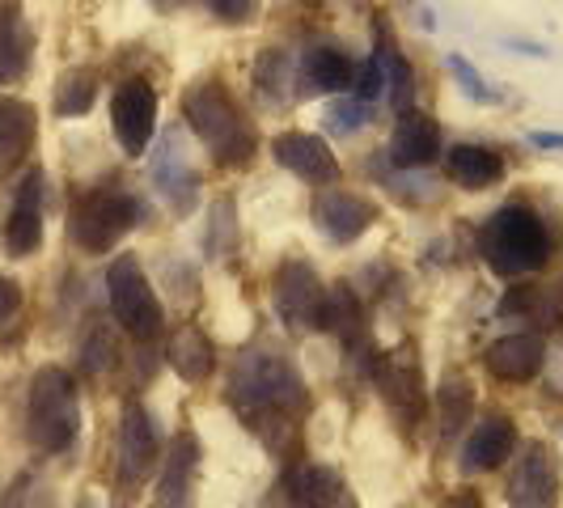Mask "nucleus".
Wrapping results in <instances>:
<instances>
[{
	"mask_svg": "<svg viewBox=\"0 0 563 508\" xmlns=\"http://www.w3.org/2000/svg\"><path fill=\"white\" fill-rule=\"evenodd\" d=\"M229 402L251 420V428L263 437V445L284 457L292 437H297V416L306 411V382L297 377V368L276 352L251 347L238 356V365L229 373Z\"/></svg>",
	"mask_w": 563,
	"mask_h": 508,
	"instance_id": "obj_1",
	"label": "nucleus"
},
{
	"mask_svg": "<svg viewBox=\"0 0 563 508\" xmlns=\"http://www.w3.org/2000/svg\"><path fill=\"white\" fill-rule=\"evenodd\" d=\"M534 144H542V148H563V136H551V132H538Z\"/></svg>",
	"mask_w": 563,
	"mask_h": 508,
	"instance_id": "obj_37",
	"label": "nucleus"
},
{
	"mask_svg": "<svg viewBox=\"0 0 563 508\" xmlns=\"http://www.w3.org/2000/svg\"><path fill=\"white\" fill-rule=\"evenodd\" d=\"M153 183L174 212H191L196 203V169L187 162V148H183V132L169 128L157 153H153Z\"/></svg>",
	"mask_w": 563,
	"mask_h": 508,
	"instance_id": "obj_12",
	"label": "nucleus"
},
{
	"mask_svg": "<svg viewBox=\"0 0 563 508\" xmlns=\"http://www.w3.org/2000/svg\"><path fill=\"white\" fill-rule=\"evenodd\" d=\"M38 196H43V174H30L26 183L18 187L13 212H9V221H4V246H9V254H18V258L34 254L38 251V242H43Z\"/></svg>",
	"mask_w": 563,
	"mask_h": 508,
	"instance_id": "obj_17",
	"label": "nucleus"
},
{
	"mask_svg": "<svg viewBox=\"0 0 563 508\" xmlns=\"http://www.w3.org/2000/svg\"><path fill=\"white\" fill-rule=\"evenodd\" d=\"M479 254L496 276H530L551 258V233L542 225L534 208L526 203H505L500 212H492L479 229Z\"/></svg>",
	"mask_w": 563,
	"mask_h": 508,
	"instance_id": "obj_2",
	"label": "nucleus"
},
{
	"mask_svg": "<svg viewBox=\"0 0 563 508\" xmlns=\"http://www.w3.org/2000/svg\"><path fill=\"white\" fill-rule=\"evenodd\" d=\"M445 169H450V178L457 187L483 191V187H492V183L505 174V162H500L496 148H483V144H453L450 153H445Z\"/></svg>",
	"mask_w": 563,
	"mask_h": 508,
	"instance_id": "obj_20",
	"label": "nucleus"
},
{
	"mask_svg": "<svg viewBox=\"0 0 563 508\" xmlns=\"http://www.w3.org/2000/svg\"><path fill=\"white\" fill-rule=\"evenodd\" d=\"M437 508H483V500L475 492H453L450 500H441Z\"/></svg>",
	"mask_w": 563,
	"mask_h": 508,
	"instance_id": "obj_36",
	"label": "nucleus"
},
{
	"mask_svg": "<svg viewBox=\"0 0 563 508\" xmlns=\"http://www.w3.org/2000/svg\"><path fill=\"white\" fill-rule=\"evenodd\" d=\"M272 153L284 169H292L297 178L306 183H335L339 178V162L335 153L327 148L322 136H310V132H280L272 141Z\"/></svg>",
	"mask_w": 563,
	"mask_h": 508,
	"instance_id": "obj_13",
	"label": "nucleus"
},
{
	"mask_svg": "<svg viewBox=\"0 0 563 508\" xmlns=\"http://www.w3.org/2000/svg\"><path fill=\"white\" fill-rule=\"evenodd\" d=\"M114 119V136L123 144L128 157H141L148 141H153V128H157V93L148 81H123L114 89L111 102Z\"/></svg>",
	"mask_w": 563,
	"mask_h": 508,
	"instance_id": "obj_9",
	"label": "nucleus"
},
{
	"mask_svg": "<svg viewBox=\"0 0 563 508\" xmlns=\"http://www.w3.org/2000/svg\"><path fill=\"white\" fill-rule=\"evenodd\" d=\"M196 462H199V445L196 437H174L169 441V453L162 457V479H157V492H162V505L178 508L191 492V479H196Z\"/></svg>",
	"mask_w": 563,
	"mask_h": 508,
	"instance_id": "obj_21",
	"label": "nucleus"
},
{
	"mask_svg": "<svg viewBox=\"0 0 563 508\" xmlns=\"http://www.w3.org/2000/svg\"><path fill=\"white\" fill-rule=\"evenodd\" d=\"M81 428V398L77 382L68 377V368H38L30 382V407H26V437L34 450L64 453L77 441Z\"/></svg>",
	"mask_w": 563,
	"mask_h": 508,
	"instance_id": "obj_3",
	"label": "nucleus"
},
{
	"mask_svg": "<svg viewBox=\"0 0 563 508\" xmlns=\"http://www.w3.org/2000/svg\"><path fill=\"white\" fill-rule=\"evenodd\" d=\"M297 73H301L306 89H318V93H339V89H352L356 64L343 56L339 47H310L306 56L297 59Z\"/></svg>",
	"mask_w": 563,
	"mask_h": 508,
	"instance_id": "obj_22",
	"label": "nucleus"
},
{
	"mask_svg": "<svg viewBox=\"0 0 563 508\" xmlns=\"http://www.w3.org/2000/svg\"><path fill=\"white\" fill-rule=\"evenodd\" d=\"M30 64V34L18 13H0V85L22 77Z\"/></svg>",
	"mask_w": 563,
	"mask_h": 508,
	"instance_id": "obj_27",
	"label": "nucleus"
},
{
	"mask_svg": "<svg viewBox=\"0 0 563 508\" xmlns=\"http://www.w3.org/2000/svg\"><path fill=\"white\" fill-rule=\"evenodd\" d=\"M34 107L22 98H0V178H9L13 169L26 162L30 144H34Z\"/></svg>",
	"mask_w": 563,
	"mask_h": 508,
	"instance_id": "obj_19",
	"label": "nucleus"
},
{
	"mask_svg": "<svg viewBox=\"0 0 563 508\" xmlns=\"http://www.w3.org/2000/svg\"><path fill=\"white\" fill-rule=\"evenodd\" d=\"M276 313L292 331H318L322 327V301H327V288L318 280L310 263L292 258L276 272Z\"/></svg>",
	"mask_w": 563,
	"mask_h": 508,
	"instance_id": "obj_7",
	"label": "nucleus"
},
{
	"mask_svg": "<svg viewBox=\"0 0 563 508\" xmlns=\"http://www.w3.org/2000/svg\"><path fill=\"white\" fill-rule=\"evenodd\" d=\"M107 292H111V310L114 322L128 331L132 339H157L162 331V301L153 292V284L144 276L141 258L136 254H119L107 272Z\"/></svg>",
	"mask_w": 563,
	"mask_h": 508,
	"instance_id": "obj_5",
	"label": "nucleus"
},
{
	"mask_svg": "<svg viewBox=\"0 0 563 508\" xmlns=\"http://www.w3.org/2000/svg\"><path fill=\"white\" fill-rule=\"evenodd\" d=\"M382 85H386V77H382V64H377V56L368 59L365 68L352 77V89L361 93V102H368V98H377L382 93Z\"/></svg>",
	"mask_w": 563,
	"mask_h": 508,
	"instance_id": "obj_32",
	"label": "nucleus"
},
{
	"mask_svg": "<svg viewBox=\"0 0 563 508\" xmlns=\"http://www.w3.org/2000/svg\"><path fill=\"white\" fill-rule=\"evenodd\" d=\"M368 123V102L361 98H339L327 107V128L335 132V136H352V132H361Z\"/></svg>",
	"mask_w": 563,
	"mask_h": 508,
	"instance_id": "obj_30",
	"label": "nucleus"
},
{
	"mask_svg": "<svg viewBox=\"0 0 563 508\" xmlns=\"http://www.w3.org/2000/svg\"><path fill=\"white\" fill-rule=\"evenodd\" d=\"M512 450H517V428H512V420L508 416H487L466 437L462 466L466 471H496L505 457H512Z\"/></svg>",
	"mask_w": 563,
	"mask_h": 508,
	"instance_id": "obj_18",
	"label": "nucleus"
},
{
	"mask_svg": "<svg viewBox=\"0 0 563 508\" xmlns=\"http://www.w3.org/2000/svg\"><path fill=\"white\" fill-rule=\"evenodd\" d=\"M288 505L292 508H335L339 500V475L327 466H297L288 475Z\"/></svg>",
	"mask_w": 563,
	"mask_h": 508,
	"instance_id": "obj_25",
	"label": "nucleus"
},
{
	"mask_svg": "<svg viewBox=\"0 0 563 508\" xmlns=\"http://www.w3.org/2000/svg\"><path fill=\"white\" fill-rule=\"evenodd\" d=\"M437 407H441V432L453 437L462 423L471 420V411H475V386H471L466 377L450 373V377L441 382V390H437Z\"/></svg>",
	"mask_w": 563,
	"mask_h": 508,
	"instance_id": "obj_28",
	"label": "nucleus"
},
{
	"mask_svg": "<svg viewBox=\"0 0 563 508\" xmlns=\"http://www.w3.org/2000/svg\"><path fill=\"white\" fill-rule=\"evenodd\" d=\"M322 331L339 335L347 347H356L365 339V310L356 301V292L347 284H331L327 301H322Z\"/></svg>",
	"mask_w": 563,
	"mask_h": 508,
	"instance_id": "obj_24",
	"label": "nucleus"
},
{
	"mask_svg": "<svg viewBox=\"0 0 563 508\" xmlns=\"http://www.w3.org/2000/svg\"><path fill=\"white\" fill-rule=\"evenodd\" d=\"M166 356L183 382H208L212 368H217V352H212V343L199 327H178L174 339H169Z\"/></svg>",
	"mask_w": 563,
	"mask_h": 508,
	"instance_id": "obj_23",
	"label": "nucleus"
},
{
	"mask_svg": "<svg viewBox=\"0 0 563 508\" xmlns=\"http://www.w3.org/2000/svg\"><path fill=\"white\" fill-rule=\"evenodd\" d=\"M441 157V128L432 114L402 111L390 132V162L398 169H423Z\"/></svg>",
	"mask_w": 563,
	"mask_h": 508,
	"instance_id": "obj_14",
	"label": "nucleus"
},
{
	"mask_svg": "<svg viewBox=\"0 0 563 508\" xmlns=\"http://www.w3.org/2000/svg\"><path fill=\"white\" fill-rule=\"evenodd\" d=\"M313 221L331 242H356L377 221V208L352 191H322L313 199Z\"/></svg>",
	"mask_w": 563,
	"mask_h": 508,
	"instance_id": "obj_15",
	"label": "nucleus"
},
{
	"mask_svg": "<svg viewBox=\"0 0 563 508\" xmlns=\"http://www.w3.org/2000/svg\"><path fill=\"white\" fill-rule=\"evenodd\" d=\"M221 13H225L229 22H242L246 18V9H251V0H212Z\"/></svg>",
	"mask_w": 563,
	"mask_h": 508,
	"instance_id": "obj_35",
	"label": "nucleus"
},
{
	"mask_svg": "<svg viewBox=\"0 0 563 508\" xmlns=\"http://www.w3.org/2000/svg\"><path fill=\"white\" fill-rule=\"evenodd\" d=\"M450 68H453V73H457V77H462V81H466V89H471V98H479V102H492V93L483 89V81H479V77H475V68H471L466 59L450 56Z\"/></svg>",
	"mask_w": 563,
	"mask_h": 508,
	"instance_id": "obj_34",
	"label": "nucleus"
},
{
	"mask_svg": "<svg viewBox=\"0 0 563 508\" xmlns=\"http://www.w3.org/2000/svg\"><path fill=\"white\" fill-rule=\"evenodd\" d=\"M157 508H166V505H157Z\"/></svg>",
	"mask_w": 563,
	"mask_h": 508,
	"instance_id": "obj_38",
	"label": "nucleus"
},
{
	"mask_svg": "<svg viewBox=\"0 0 563 508\" xmlns=\"http://www.w3.org/2000/svg\"><path fill=\"white\" fill-rule=\"evenodd\" d=\"M93 93H98V81L89 68H73L64 73V81L56 85V114L73 119V114H85L93 107Z\"/></svg>",
	"mask_w": 563,
	"mask_h": 508,
	"instance_id": "obj_29",
	"label": "nucleus"
},
{
	"mask_svg": "<svg viewBox=\"0 0 563 508\" xmlns=\"http://www.w3.org/2000/svg\"><path fill=\"white\" fill-rule=\"evenodd\" d=\"M377 64H382V77H386L395 111H411V102H416V73H411L407 56L398 52V43H390L386 34L377 38Z\"/></svg>",
	"mask_w": 563,
	"mask_h": 508,
	"instance_id": "obj_26",
	"label": "nucleus"
},
{
	"mask_svg": "<svg viewBox=\"0 0 563 508\" xmlns=\"http://www.w3.org/2000/svg\"><path fill=\"white\" fill-rule=\"evenodd\" d=\"M512 508H555L560 505V457L547 441H530L508 479Z\"/></svg>",
	"mask_w": 563,
	"mask_h": 508,
	"instance_id": "obj_8",
	"label": "nucleus"
},
{
	"mask_svg": "<svg viewBox=\"0 0 563 508\" xmlns=\"http://www.w3.org/2000/svg\"><path fill=\"white\" fill-rule=\"evenodd\" d=\"M136 199L123 191H89L77 199L73 217H68V233L85 254H107L123 242V233L136 225Z\"/></svg>",
	"mask_w": 563,
	"mask_h": 508,
	"instance_id": "obj_6",
	"label": "nucleus"
},
{
	"mask_svg": "<svg viewBox=\"0 0 563 508\" xmlns=\"http://www.w3.org/2000/svg\"><path fill=\"white\" fill-rule=\"evenodd\" d=\"M542 361H547V343L530 335V331L496 339L487 347V368L500 382H534L538 373H542Z\"/></svg>",
	"mask_w": 563,
	"mask_h": 508,
	"instance_id": "obj_16",
	"label": "nucleus"
},
{
	"mask_svg": "<svg viewBox=\"0 0 563 508\" xmlns=\"http://www.w3.org/2000/svg\"><path fill=\"white\" fill-rule=\"evenodd\" d=\"M183 114H187L191 132L212 148L217 162L242 166L254 153V132L251 123H246V114L238 111V102L217 81H199L183 98Z\"/></svg>",
	"mask_w": 563,
	"mask_h": 508,
	"instance_id": "obj_4",
	"label": "nucleus"
},
{
	"mask_svg": "<svg viewBox=\"0 0 563 508\" xmlns=\"http://www.w3.org/2000/svg\"><path fill=\"white\" fill-rule=\"evenodd\" d=\"M111 361H114V339L107 335V331H93V335L85 339V347H81L85 373H102Z\"/></svg>",
	"mask_w": 563,
	"mask_h": 508,
	"instance_id": "obj_31",
	"label": "nucleus"
},
{
	"mask_svg": "<svg viewBox=\"0 0 563 508\" xmlns=\"http://www.w3.org/2000/svg\"><path fill=\"white\" fill-rule=\"evenodd\" d=\"M373 377H377V386L386 390L390 407L402 416V423H407V428H416L420 416H423V377H420V361H416V352H411V347H402V352H386V356L373 365Z\"/></svg>",
	"mask_w": 563,
	"mask_h": 508,
	"instance_id": "obj_11",
	"label": "nucleus"
},
{
	"mask_svg": "<svg viewBox=\"0 0 563 508\" xmlns=\"http://www.w3.org/2000/svg\"><path fill=\"white\" fill-rule=\"evenodd\" d=\"M157 466V428L141 402H123L119 411V479L141 483Z\"/></svg>",
	"mask_w": 563,
	"mask_h": 508,
	"instance_id": "obj_10",
	"label": "nucleus"
},
{
	"mask_svg": "<svg viewBox=\"0 0 563 508\" xmlns=\"http://www.w3.org/2000/svg\"><path fill=\"white\" fill-rule=\"evenodd\" d=\"M18 310H22V288L0 276V331H4V327L18 318Z\"/></svg>",
	"mask_w": 563,
	"mask_h": 508,
	"instance_id": "obj_33",
	"label": "nucleus"
}]
</instances>
